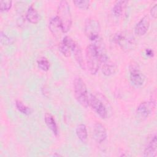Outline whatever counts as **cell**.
Masks as SVG:
<instances>
[{
  "label": "cell",
  "instance_id": "1",
  "mask_svg": "<svg viewBox=\"0 0 157 157\" xmlns=\"http://www.w3.org/2000/svg\"><path fill=\"white\" fill-rule=\"evenodd\" d=\"M57 17L61 23L63 33H67L72 25V17L69 5L66 1H60L57 10Z\"/></svg>",
  "mask_w": 157,
  "mask_h": 157
},
{
  "label": "cell",
  "instance_id": "2",
  "mask_svg": "<svg viewBox=\"0 0 157 157\" xmlns=\"http://www.w3.org/2000/svg\"><path fill=\"white\" fill-rule=\"evenodd\" d=\"M86 59L87 66L91 74H96L100 66V55L96 46L90 44L86 48Z\"/></svg>",
  "mask_w": 157,
  "mask_h": 157
},
{
  "label": "cell",
  "instance_id": "3",
  "mask_svg": "<svg viewBox=\"0 0 157 157\" xmlns=\"http://www.w3.org/2000/svg\"><path fill=\"white\" fill-rule=\"evenodd\" d=\"M74 95L77 102L83 107L89 105V97L85 82L80 77H77L74 80Z\"/></svg>",
  "mask_w": 157,
  "mask_h": 157
},
{
  "label": "cell",
  "instance_id": "4",
  "mask_svg": "<svg viewBox=\"0 0 157 157\" xmlns=\"http://www.w3.org/2000/svg\"><path fill=\"white\" fill-rule=\"evenodd\" d=\"M113 41L126 52L133 49L136 46L134 37L131 34L126 32L117 33L113 37Z\"/></svg>",
  "mask_w": 157,
  "mask_h": 157
},
{
  "label": "cell",
  "instance_id": "5",
  "mask_svg": "<svg viewBox=\"0 0 157 157\" xmlns=\"http://www.w3.org/2000/svg\"><path fill=\"white\" fill-rule=\"evenodd\" d=\"M100 25L99 23L94 20L87 19L85 23V33L87 37L93 42L100 39Z\"/></svg>",
  "mask_w": 157,
  "mask_h": 157
},
{
  "label": "cell",
  "instance_id": "6",
  "mask_svg": "<svg viewBox=\"0 0 157 157\" xmlns=\"http://www.w3.org/2000/svg\"><path fill=\"white\" fill-rule=\"evenodd\" d=\"M89 105H91L94 112L102 118H107V111L106 107L102 102L97 97L90 94L89 97Z\"/></svg>",
  "mask_w": 157,
  "mask_h": 157
},
{
  "label": "cell",
  "instance_id": "7",
  "mask_svg": "<svg viewBox=\"0 0 157 157\" xmlns=\"http://www.w3.org/2000/svg\"><path fill=\"white\" fill-rule=\"evenodd\" d=\"M130 80L132 83L136 86H140L145 81V77L140 72L137 64H132L129 67Z\"/></svg>",
  "mask_w": 157,
  "mask_h": 157
},
{
  "label": "cell",
  "instance_id": "8",
  "mask_svg": "<svg viewBox=\"0 0 157 157\" xmlns=\"http://www.w3.org/2000/svg\"><path fill=\"white\" fill-rule=\"evenodd\" d=\"M156 103L154 101L142 102L137 108L136 115L140 119L146 118L153 112Z\"/></svg>",
  "mask_w": 157,
  "mask_h": 157
},
{
  "label": "cell",
  "instance_id": "9",
  "mask_svg": "<svg viewBox=\"0 0 157 157\" xmlns=\"http://www.w3.org/2000/svg\"><path fill=\"white\" fill-rule=\"evenodd\" d=\"M100 63L101 64V70L104 75L109 76L113 74L117 69V66L115 63L109 59L107 55L100 58Z\"/></svg>",
  "mask_w": 157,
  "mask_h": 157
},
{
  "label": "cell",
  "instance_id": "10",
  "mask_svg": "<svg viewBox=\"0 0 157 157\" xmlns=\"http://www.w3.org/2000/svg\"><path fill=\"white\" fill-rule=\"evenodd\" d=\"M93 136L98 143L104 142L107 138V134L105 127L100 123H96L94 125Z\"/></svg>",
  "mask_w": 157,
  "mask_h": 157
},
{
  "label": "cell",
  "instance_id": "11",
  "mask_svg": "<svg viewBox=\"0 0 157 157\" xmlns=\"http://www.w3.org/2000/svg\"><path fill=\"white\" fill-rule=\"evenodd\" d=\"M150 26V19L147 15L144 16L136 25L134 28L135 34L142 36L148 31Z\"/></svg>",
  "mask_w": 157,
  "mask_h": 157
},
{
  "label": "cell",
  "instance_id": "12",
  "mask_svg": "<svg viewBox=\"0 0 157 157\" xmlns=\"http://www.w3.org/2000/svg\"><path fill=\"white\" fill-rule=\"evenodd\" d=\"M49 29L52 33L56 37H58L61 36L63 32L61 23L58 18V17H55L52 18L49 23Z\"/></svg>",
  "mask_w": 157,
  "mask_h": 157
},
{
  "label": "cell",
  "instance_id": "13",
  "mask_svg": "<svg viewBox=\"0 0 157 157\" xmlns=\"http://www.w3.org/2000/svg\"><path fill=\"white\" fill-rule=\"evenodd\" d=\"M156 136L155 135L153 138L147 144L144 150V156L147 157H155L156 156Z\"/></svg>",
  "mask_w": 157,
  "mask_h": 157
},
{
  "label": "cell",
  "instance_id": "14",
  "mask_svg": "<svg viewBox=\"0 0 157 157\" xmlns=\"http://www.w3.org/2000/svg\"><path fill=\"white\" fill-rule=\"evenodd\" d=\"M26 18L28 21L33 24L37 23L40 20L39 14L33 5H31L28 7L26 14Z\"/></svg>",
  "mask_w": 157,
  "mask_h": 157
},
{
  "label": "cell",
  "instance_id": "15",
  "mask_svg": "<svg viewBox=\"0 0 157 157\" xmlns=\"http://www.w3.org/2000/svg\"><path fill=\"white\" fill-rule=\"evenodd\" d=\"M45 122L48 128L55 134H58V127L53 117L49 113H46L44 117Z\"/></svg>",
  "mask_w": 157,
  "mask_h": 157
},
{
  "label": "cell",
  "instance_id": "16",
  "mask_svg": "<svg viewBox=\"0 0 157 157\" xmlns=\"http://www.w3.org/2000/svg\"><path fill=\"white\" fill-rule=\"evenodd\" d=\"M76 134L78 138L83 142L86 143L88 139V133L86 126L83 124H80L76 128Z\"/></svg>",
  "mask_w": 157,
  "mask_h": 157
},
{
  "label": "cell",
  "instance_id": "17",
  "mask_svg": "<svg viewBox=\"0 0 157 157\" xmlns=\"http://www.w3.org/2000/svg\"><path fill=\"white\" fill-rule=\"evenodd\" d=\"M128 3L127 1H117L116 3L114 4L113 9H112V12L113 13L115 16L116 17H119L121 15L123 10L126 4Z\"/></svg>",
  "mask_w": 157,
  "mask_h": 157
},
{
  "label": "cell",
  "instance_id": "18",
  "mask_svg": "<svg viewBox=\"0 0 157 157\" xmlns=\"http://www.w3.org/2000/svg\"><path fill=\"white\" fill-rule=\"evenodd\" d=\"M73 52L74 53V56L75 58V59L77 61V62L78 63V64H79V66L83 69H85V64H84V61L83 59V56H82V50L79 47V45L76 46V47L75 48V49L73 50Z\"/></svg>",
  "mask_w": 157,
  "mask_h": 157
},
{
  "label": "cell",
  "instance_id": "19",
  "mask_svg": "<svg viewBox=\"0 0 157 157\" xmlns=\"http://www.w3.org/2000/svg\"><path fill=\"white\" fill-rule=\"evenodd\" d=\"M61 43H63L64 45H65L68 48H69L71 49V50L72 52L75 49L76 46L77 45V44L71 37H69L68 36H66L63 38Z\"/></svg>",
  "mask_w": 157,
  "mask_h": 157
},
{
  "label": "cell",
  "instance_id": "20",
  "mask_svg": "<svg viewBox=\"0 0 157 157\" xmlns=\"http://www.w3.org/2000/svg\"><path fill=\"white\" fill-rule=\"evenodd\" d=\"M15 105L17 107V109L22 113L25 115H29L31 113L30 109L25 105L21 101H16L15 102Z\"/></svg>",
  "mask_w": 157,
  "mask_h": 157
},
{
  "label": "cell",
  "instance_id": "21",
  "mask_svg": "<svg viewBox=\"0 0 157 157\" xmlns=\"http://www.w3.org/2000/svg\"><path fill=\"white\" fill-rule=\"evenodd\" d=\"M38 67L44 71H47L50 67V63L45 58H40L37 61Z\"/></svg>",
  "mask_w": 157,
  "mask_h": 157
},
{
  "label": "cell",
  "instance_id": "22",
  "mask_svg": "<svg viewBox=\"0 0 157 157\" xmlns=\"http://www.w3.org/2000/svg\"><path fill=\"white\" fill-rule=\"evenodd\" d=\"M73 3L76 7L81 9H87L90 6V1L87 0H76L74 1Z\"/></svg>",
  "mask_w": 157,
  "mask_h": 157
},
{
  "label": "cell",
  "instance_id": "23",
  "mask_svg": "<svg viewBox=\"0 0 157 157\" xmlns=\"http://www.w3.org/2000/svg\"><path fill=\"white\" fill-rule=\"evenodd\" d=\"M0 3H1V10L2 12H4V11L9 10L11 8L12 1L10 0L1 1Z\"/></svg>",
  "mask_w": 157,
  "mask_h": 157
},
{
  "label": "cell",
  "instance_id": "24",
  "mask_svg": "<svg viewBox=\"0 0 157 157\" xmlns=\"http://www.w3.org/2000/svg\"><path fill=\"white\" fill-rule=\"evenodd\" d=\"M59 51L61 52V53L64 55L66 57H69L71 56V50L69 48H68L67 46L64 45L63 43H61L59 47Z\"/></svg>",
  "mask_w": 157,
  "mask_h": 157
},
{
  "label": "cell",
  "instance_id": "25",
  "mask_svg": "<svg viewBox=\"0 0 157 157\" xmlns=\"http://www.w3.org/2000/svg\"><path fill=\"white\" fill-rule=\"evenodd\" d=\"M1 43L3 45H8L12 43V39H10L2 31L1 32Z\"/></svg>",
  "mask_w": 157,
  "mask_h": 157
},
{
  "label": "cell",
  "instance_id": "26",
  "mask_svg": "<svg viewBox=\"0 0 157 157\" xmlns=\"http://www.w3.org/2000/svg\"><path fill=\"white\" fill-rule=\"evenodd\" d=\"M150 14L154 18H156L157 16V4H155L150 10Z\"/></svg>",
  "mask_w": 157,
  "mask_h": 157
},
{
  "label": "cell",
  "instance_id": "27",
  "mask_svg": "<svg viewBox=\"0 0 157 157\" xmlns=\"http://www.w3.org/2000/svg\"><path fill=\"white\" fill-rule=\"evenodd\" d=\"M146 54L148 56H151L153 55V50H151L150 49H147V50H146Z\"/></svg>",
  "mask_w": 157,
  "mask_h": 157
}]
</instances>
